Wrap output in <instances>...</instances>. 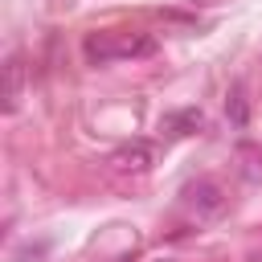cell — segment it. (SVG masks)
<instances>
[{"instance_id": "6da1fadb", "label": "cell", "mask_w": 262, "mask_h": 262, "mask_svg": "<svg viewBox=\"0 0 262 262\" xmlns=\"http://www.w3.org/2000/svg\"><path fill=\"white\" fill-rule=\"evenodd\" d=\"M82 53L90 66H111L119 57H147L156 53V41L147 33H119V29H102V33H86Z\"/></svg>"}, {"instance_id": "7a4b0ae2", "label": "cell", "mask_w": 262, "mask_h": 262, "mask_svg": "<svg viewBox=\"0 0 262 262\" xmlns=\"http://www.w3.org/2000/svg\"><path fill=\"white\" fill-rule=\"evenodd\" d=\"M25 82H29V66H25V57H20V53H8V57H4V111H8V115L20 106V98H25Z\"/></svg>"}, {"instance_id": "3957f363", "label": "cell", "mask_w": 262, "mask_h": 262, "mask_svg": "<svg viewBox=\"0 0 262 262\" xmlns=\"http://www.w3.org/2000/svg\"><path fill=\"white\" fill-rule=\"evenodd\" d=\"M184 205H188V209H196V217H209V213H221L225 192H221V184H217V180H196V184H188V188H184Z\"/></svg>"}, {"instance_id": "277c9868", "label": "cell", "mask_w": 262, "mask_h": 262, "mask_svg": "<svg viewBox=\"0 0 262 262\" xmlns=\"http://www.w3.org/2000/svg\"><path fill=\"white\" fill-rule=\"evenodd\" d=\"M151 160H156V151H151L147 139H131V143H119V147L111 151V164L123 168V172H147Z\"/></svg>"}, {"instance_id": "5b68a950", "label": "cell", "mask_w": 262, "mask_h": 262, "mask_svg": "<svg viewBox=\"0 0 262 262\" xmlns=\"http://www.w3.org/2000/svg\"><path fill=\"white\" fill-rule=\"evenodd\" d=\"M225 115L233 119V127H246V119H250V106H246V94H242V86H233V90L225 94Z\"/></svg>"}, {"instance_id": "8992f818", "label": "cell", "mask_w": 262, "mask_h": 262, "mask_svg": "<svg viewBox=\"0 0 262 262\" xmlns=\"http://www.w3.org/2000/svg\"><path fill=\"white\" fill-rule=\"evenodd\" d=\"M172 135H188V131H196L201 127V111H180V115H168V123H164Z\"/></svg>"}]
</instances>
